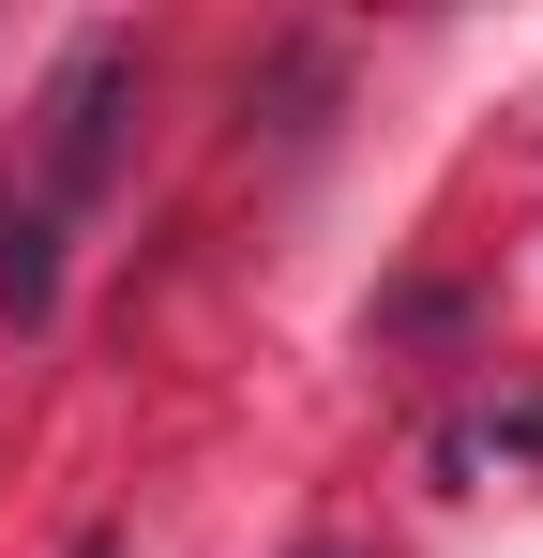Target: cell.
Masks as SVG:
<instances>
[{"instance_id": "obj_1", "label": "cell", "mask_w": 543, "mask_h": 558, "mask_svg": "<svg viewBox=\"0 0 543 558\" xmlns=\"http://www.w3.org/2000/svg\"><path fill=\"white\" fill-rule=\"evenodd\" d=\"M76 558H121V529H76Z\"/></svg>"}, {"instance_id": "obj_2", "label": "cell", "mask_w": 543, "mask_h": 558, "mask_svg": "<svg viewBox=\"0 0 543 558\" xmlns=\"http://www.w3.org/2000/svg\"><path fill=\"white\" fill-rule=\"evenodd\" d=\"M302 558H377V544H348V529H333V544H302Z\"/></svg>"}]
</instances>
